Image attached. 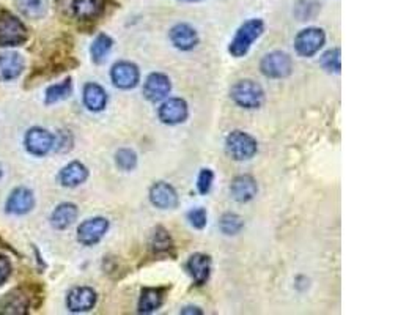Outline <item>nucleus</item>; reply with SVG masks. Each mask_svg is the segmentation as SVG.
<instances>
[{
  "instance_id": "1",
  "label": "nucleus",
  "mask_w": 420,
  "mask_h": 315,
  "mask_svg": "<svg viewBox=\"0 0 420 315\" xmlns=\"http://www.w3.org/2000/svg\"><path fill=\"white\" fill-rule=\"evenodd\" d=\"M263 30L264 24L262 20H249L244 22L243 26L238 29L234 38L232 40L230 46H228V51H230L233 57H244V55L249 52L252 43L263 34Z\"/></svg>"
},
{
  "instance_id": "2",
  "label": "nucleus",
  "mask_w": 420,
  "mask_h": 315,
  "mask_svg": "<svg viewBox=\"0 0 420 315\" xmlns=\"http://www.w3.org/2000/svg\"><path fill=\"white\" fill-rule=\"evenodd\" d=\"M230 96L241 108L257 109L262 106L264 100V91L257 82L246 79V81H239L233 85L230 90Z\"/></svg>"
},
{
  "instance_id": "3",
  "label": "nucleus",
  "mask_w": 420,
  "mask_h": 315,
  "mask_svg": "<svg viewBox=\"0 0 420 315\" xmlns=\"http://www.w3.org/2000/svg\"><path fill=\"white\" fill-rule=\"evenodd\" d=\"M27 40V29L8 11L0 13V46H20Z\"/></svg>"
},
{
  "instance_id": "4",
  "label": "nucleus",
  "mask_w": 420,
  "mask_h": 315,
  "mask_svg": "<svg viewBox=\"0 0 420 315\" xmlns=\"http://www.w3.org/2000/svg\"><path fill=\"white\" fill-rule=\"evenodd\" d=\"M227 153L234 161H246L255 156L257 153V140L243 131H233L227 135L225 140Z\"/></svg>"
},
{
  "instance_id": "5",
  "label": "nucleus",
  "mask_w": 420,
  "mask_h": 315,
  "mask_svg": "<svg viewBox=\"0 0 420 315\" xmlns=\"http://www.w3.org/2000/svg\"><path fill=\"white\" fill-rule=\"evenodd\" d=\"M260 70L267 78L283 79L292 74L293 61L290 55L280 51H274L264 55L260 64Z\"/></svg>"
},
{
  "instance_id": "6",
  "label": "nucleus",
  "mask_w": 420,
  "mask_h": 315,
  "mask_svg": "<svg viewBox=\"0 0 420 315\" xmlns=\"http://www.w3.org/2000/svg\"><path fill=\"white\" fill-rule=\"evenodd\" d=\"M326 41V35L321 29L308 27L301 30L294 38V47L296 52L302 57H312L317 54L321 47H323Z\"/></svg>"
},
{
  "instance_id": "7",
  "label": "nucleus",
  "mask_w": 420,
  "mask_h": 315,
  "mask_svg": "<svg viewBox=\"0 0 420 315\" xmlns=\"http://www.w3.org/2000/svg\"><path fill=\"white\" fill-rule=\"evenodd\" d=\"M109 228V221L104 218H91L84 221L77 228V240L85 246L100 243Z\"/></svg>"
},
{
  "instance_id": "8",
  "label": "nucleus",
  "mask_w": 420,
  "mask_h": 315,
  "mask_svg": "<svg viewBox=\"0 0 420 315\" xmlns=\"http://www.w3.org/2000/svg\"><path fill=\"white\" fill-rule=\"evenodd\" d=\"M188 104L181 98H169V100L160 104L158 110L159 120L165 125H178L188 119Z\"/></svg>"
},
{
  "instance_id": "9",
  "label": "nucleus",
  "mask_w": 420,
  "mask_h": 315,
  "mask_svg": "<svg viewBox=\"0 0 420 315\" xmlns=\"http://www.w3.org/2000/svg\"><path fill=\"white\" fill-rule=\"evenodd\" d=\"M110 79H112L115 87L123 90L134 89L140 79L139 68L131 64V61H119V64L114 65L112 71H110Z\"/></svg>"
},
{
  "instance_id": "10",
  "label": "nucleus",
  "mask_w": 420,
  "mask_h": 315,
  "mask_svg": "<svg viewBox=\"0 0 420 315\" xmlns=\"http://www.w3.org/2000/svg\"><path fill=\"white\" fill-rule=\"evenodd\" d=\"M96 305V293L90 287H76L68 293L66 306L71 312H87Z\"/></svg>"
},
{
  "instance_id": "11",
  "label": "nucleus",
  "mask_w": 420,
  "mask_h": 315,
  "mask_svg": "<svg viewBox=\"0 0 420 315\" xmlns=\"http://www.w3.org/2000/svg\"><path fill=\"white\" fill-rule=\"evenodd\" d=\"M30 306V296L22 288L11 290L0 300V314L5 315H21L26 314Z\"/></svg>"
},
{
  "instance_id": "12",
  "label": "nucleus",
  "mask_w": 420,
  "mask_h": 315,
  "mask_svg": "<svg viewBox=\"0 0 420 315\" xmlns=\"http://www.w3.org/2000/svg\"><path fill=\"white\" fill-rule=\"evenodd\" d=\"M54 140V135L46 129L32 128L26 134V148L35 156H43L52 150Z\"/></svg>"
},
{
  "instance_id": "13",
  "label": "nucleus",
  "mask_w": 420,
  "mask_h": 315,
  "mask_svg": "<svg viewBox=\"0 0 420 315\" xmlns=\"http://www.w3.org/2000/svg\"><path fill=\"white\" fill-rule=\"evenodd\" d=\"M172 89L170 79L163 73H153L147 78L144 85V95L148 101L158 103L169 95Z\"/></svg>"
},
{
  "instance_id": "14",
  "label": "nucleus",
  "mask_w": 420,
  "mask_h": 315,
  "mask_svg": "<svg viewBox=\"0 0 420 315\" xmlns=\"http://www.w3.org/2000/svg\"><path fill=\"white\" fill-rule=\"evenodd\" d=\"M150 202L156 208L172 210L178 205V194L169 183L158 182L150 188Z\"/></svg>"
},
{
  "instance_id": "15",
  "label": "nucleus",
  "mask_w": 420,
  "mask_h": 315,
  "mask_svg": "<svg viewBox=\"0 0 420 315\" xmlns=\"http://www.w3.org/2000/svg\"><path fill=\"white\" fill-rule=\"evenodd\" d=\"M170 41L180 51H190L199 43V36H197V32L189 24H177L170 30Z\"/></svg>"
},
{
  "instance_id": "16",
  "label": "nucleus",
  "mask_w": 420,
  "mask_h": 315,
  "mask_svg": "<svg viewBox=\"0 0 420 315\" xmlns=\"http://www.w3.org/2000/svg\"><path fill=\"white\" fill-rule=\"evenodd\" d=\"M35 205V197L27 188H16L7 200V212L13 214H26Z\"/></svg>"
},
{
  "instance_id": "17",
  "label": "nucleus",
  "mask_w": 420,
  "mask_h": 315,
  "mask_svg": "<svg viewBox=\"0 0 420 315\" xmlns=\"http://www.w3.org/2000/svg\"><path fill=\"white\" fill-rule=\"evenodd\" d=\"M232 197L239 203L250 202L257 196V182L250 175H239L233 180L232 186Z\"/></svg>"
},
{
  "instance_id": "18",
  "label": "nucleus",
  "mask_w": 420,
  "mask_h": 315,
  "mask_svg": "<svg viewBox=\"0 0 420 315\" xmlns=\"http://www.w3.org/2000/svg\"><path fill=\"white\" fill-rule=\"evenodd\" d=\"M188 271L197 286H203L211 274V257L207 254H194L188 261Z\"/></svg>"
},
{
  "instance_id": "19",
  "label": "nucleus",
  "mask_w": 420,
  "mask_h": 315,
  "mask_svg": "<svg viewBox=\"0 0 420 315\" xmlns=\"http://www.w3.org/2000/svg\"><path fill=\"white\" fill-rule=\"evenodd\" d=\"M24 70V59L17 52H5L0 55V79L13 81L21 76Z\"/></svg>"
},
{
  "instance_id": "20",
  "label": "nucleus",
  "mask_w": 420,
  "mask_h": 315,
  "mask_svg": "<svg viewBox=\"0 0 420 315\" xmlns=\"http://www.w3.org/2000/svg\"><path fill=\"white\" fill-rule=\"evenodd\" d=\"M60 183L66 188H76L82 184L89 178V170L82 163L73 161L61 169L60 172Z\"/></svg>"
},
{
  "instance_id": "21",
  "label": "nucleus",
  "mask_w": 420,
  "mask_h": 315,
  "mask_svg": "<svg viewBox=\"0 0 420 315\" xmlns=\"http://www.w3.org/2000/svg\"><path fill=\"white\" fill-rule=\"evenodd\" d=\"M84 104L93 112H100L107 104V94L101 85L90 82L84 87Z\"/></svg>"
},
{
  "instance_id": "22",
  "label": "nucleus",
  "mask_w": 420,
  "mask_h": 315,
  "mask_svg": "<svg viewBox=\"0 0 420 315\" xmlns=\"http://www.w3.org/2000/svg\"><path fill=\"white\" fill-rule=\"evenodd\" d=\"M73 10L79 20H96L104 11V0H74Z\"/></svg>"
},
{
  "instance_id": "23",
  "label": "nucleus",
  "mask_w": 420,
  "mask_h": 315,
  "mask_svg": "<svg viewBox=\"0 0 420 315\" xmlns=\"http://www.w3.org/2000/svg\"><path fill=\"white\" fill-rule=\"evenodd\" d=\"M77 218V207L73 203H61L54 210L51 216V224L57 228V230H65L70 227Z\"/></svg>"
},
{
  "instance_id": "24",
  "label": "nucleus",
  "mask_w": 420,
  "mask_h": 315,
  "mask_svg": "<svg viewBox=\"0 0 420 315\" xmlns=\"http://www.w3.org/2000/svg\"><path fill=\"white\" fill-rule=\"evenodd\" d=\"M164 293L159 288H145L139 300V312L151 314L163 306Z\"/></svg>"
},
{
  "instance_id": "25",
  "label": "nucleus",
  "mask_w": 420,
  "mask_h": 315,
  "mask_svg": "<svg viewBox=\"0 0 420 315\" xmlns=\"http://www.w3.org/2000/svg\"><path fill=\"white\" fill-rule=\"evenodd\" d=\"M16 7L29 20H41L47 13V0H16Z\"/></svg>"
},
{
  "instance_id": "26",
  "label": "nucleus",
  "mask_w": 420,
  "mask_h": 315,
  "mask_svg": "<svg viewBox=\"0 0 420 315\" xmlns=\"http://www.w3.org/2000/svg\"><path fill=\"white\" fill-rule=\"evenodd\" d=\"M112 45L114 41L110 36L107 35H98L96 40L93 41V45H91V59H93L95 64H103L104 60H106V57L110 52V49H112Z\"/></svg>"
},
{
  "instance_id": "27",
  "label": "nucleus",
  "mask_w": 420,
  "mask_h": 315,
  "mask_svg": "<svg viewBox=\"0 0 420 315\" xmlns=\"http://www.w3.org/2000/svg\"><path fill=\"white\" fill-rule=\"evenodd\" d=\"M71 91H73L71 79H66V81L61 82V84L51 85V87L46 90V103L52 104V103L65 100V98H68L71 95Z\"/></svg>"
},
{
  "instance_id": "28",
  "label": "nucleus",
  "mask_w": 420,
  "mask_h": 315,
  "mask_svg": "<svg viewBox=\"0 0 420 315\" xmlns=\"http://www.w3.org/2000/svg\"><path fill=\"white\" fill-rule=\"evenodd\" d=\"M244 227V221L241 216L234 213H225L220 218V230L225 235H237Z\"/></svg>"
},
{
  "instance_id": "29",
  "label": "nucleus",
  "mask_w": 420,
  "mask_h": 315,
  "mask_svg": "<svg viewBox=\"0 0 420 315\" xmlns=\"http://www.w3.org/2000/svg\"><path fill=\"white\" fill-rule=\"evenodd\" d=\"M115 161L121 170H133L137 166V154L129 148H121L115 154Z\"/></svg>"
},
{
  "instance_id": "30",
  "label": "nucleus",
  "mask_w": 420,
  "mask_h": 315,
  "mask_svg": "<svg viewBox=\"0 0 420 315\" xmlns=\"http://www.w3.org/2000/svg\"><path fill=\"white\" fill-rule=\"evenodd\" d=\"M321 65H323L324 70L327 71H333V73H340V49H331L327 51L323 57H321Z\"/></svg>"
},
{
  "instance_id": "31",
  "label": "nucleus",
  "mask_w": 420,
  "mask_h": 315,
  "mask_svg": "<svg viewBox=\"0 0 420 315\" xmlns=\"http://www.w3.org/2000/svg\"><path fill=\"white\" fill-rule=\"evenodd\" d=\"M153 249L156 252H165L172 248V238L170 235L164 230L163 227L156 228V232L153 235V242H151Z\"/></svg>"
},
{
  "instance_id": "32",
  "label": "nucleus",
  "mask_w": 420,
  "mask_h": 315,
  "mask_svg": "<svg viewBox=\"0 0 420 315\" xmlns=\"http://www.w3.org/2000/svg\"><path fill=\"white\" fill-rule=\"evenodd\" d=\"M214 174L209 169H202L199 178H197V188H199L200 194H208L209 189L213 186Z\"/></svg>"
},
{
  "instance_id": "33",
  "label": "nucleus",
  "mask_w": 420,
  "mask_h": 315,
  "mask_svg": "<svg viewBox=\"0 0 420 315\" xmlns=\"http://www.w3.org/2000/svg\"><path fill=\"white\" fill-rule=\"evenodd\" d=\"M188 219L195 228H203L207 226V212L203 208H194L188 213Z\"/></svg>"
},
{
  "instance_id": "34",
  "label": "nucleus",
  "mask_w": 420,
  "mask_h": 315,
  "mask_svg": "<svg viewBox=\"0 0 420 315\" xmlns=\"http://www.w3.org/2000/svg\"><path fill=\"white\" fill-rule=\"evenodd\" d=\"M11 274V263L7 257L0 256V286L3 282H7V279Z\"/></svg>"
},
{
  "instance_id": "35",
  "label": "nucleus",
  "mask_w": 420,
  "mask_h": 315,
  "mask_svg": "<svg viewBox=\"0 0 420 315\" xmlns=\"http://www.w3.org/2000/svg\"><path fill=\"white\" fill-rule=\"evenodd\" d=\"M181 314L183 315H186V314H197V315H200L202 311H199V307H193V306H190V307H184L183 311H181Z\"/></svg>"
},
{
  "instance_id": "36",
  "label": "nucleus",
  "mask_w": 420,
  "mask_h": 315,
  "mask_svg": "<svg viewBox=\"0 0 420 315\" xmlns=\"http://www.w3.org/2000/svg\"><path fill=\"white\" fill-rule=\"evenodd\" d=\"M184 2H199V0H184Z\"/></svg>"
},
{
  "instance_id": "37",
  "label": "nucleus",
  "mask_w": 420,
  "mask_h": 315,
  "mask_svg": "<svg viewBox=\"0 0 420 315\" xmlns=\"http://www.w3.org/2000/svg\"><path fill=\"white\" fill-rule=\"evenodd\" d=\"M2 175H3V170H2V168H0V178H2Z\"/></svg>"
}]
</instances>
